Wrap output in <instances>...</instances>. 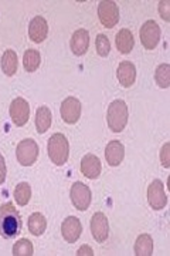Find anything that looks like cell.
<instances>
[{"label":"cell","mask_w":170,"mask_h":256,"mask_svg":"<svg viewBox=\"0 0 170 256\" xmlns=\"http://www.w3.org/2000/svg\"><path fill=\"white\" fill-rule=\"evenodd\" d=\"M124 156H125V146L121 141H111L108 142L107 148H105V158H107V162L111 166H118L124 161Z\"/></svg>","instance_id":"cell-15"},{"label":"cell","mask_w":170,"mask_h":256,"mask_svg":"<svg viewBox=\"0 0 170 256\" xmlns=\"http://www.w3.org/2000/svg\"><path fill=\"white\" fill-rule=\"evenodd\" d=\"M148 202L151 208L155 210H161L168 204V196L165 194V186L161 180H155L148 186Z\"/></svg>","instance_id":"cell-8"},{"label":"cell","mask_w":170,"mask_h":256,"mask_svg":"<svg viewBox=\"0 0 170 256\" xmlns=\"http://www.w3.org/2000/svg\"><path fill=\"white\" fill-rule=\"evenodd\" d=\"M98 18L102 26L112 28L119 22V9L115 2H101L98 4Z\"/></svg>","instance_id":"cell-7"},{"label":"cell","mask_w":170,"mask_h":256,"mask_svg":"<svg viewBox=\"0 0 170 256\" xmlns=\"http://www.w3.org/2000/svg\"><path fill=\"white\" fill-rule=\"evenodd\" d=\"M61 117L67 124H75L81 117V102L75 97H68L61 104Z\"/></svg>","instance_id":"cell-11"},{"label":"cell","mask_w":170,"mask_h":256,"mask_svg":"<svg viewBox=\"0 0 170 256\" xmlns=\"http://www.w3.org/2000/svg\"><path fill=\"white\" fill-rule=\"evenodd\" d=\"M161 161L165 168H170V142H166L162 148Z\"/></svg>","instance_id":"cell-28"},{"label":"cell","mask_w":170,"mask_h":256,"mask_svg":"<svg viewBox=\"0 0 170 256\" xmlns=\"http://www.w3.org/2000/svg\"><path fill=\"white\" fill-rule=\"evenodd\" d=\"M27 225H28V230H30L31 235L40 236V235H43L45 232V228H47V220H45V216L43 214L34 212V214L30 215Z\"/></svg>","instance_id":"cell-19"},{"label":"cell","mask_w":170,"mask_h":256,"mask_svg":"<svg viewBox=\"0 0 170 256\" xmlns=\"http://www.w3.org/2000/svg\"><path fill=\"white\" fill-rule=\"evenodd\" d=\"M13 255L14 256H31L34 255L33 244L28 239H20L13 246Z\"/></svg>","instance_id":"cell-26"},{"label":"cell","mask_w":170,"mask_h":256,"mask_svg":"<svg viewBox=\"0 0 170 256\" xmlns=\"http://www.w3.org/2000/svg\"><path fill=\"white\" fill-rule=\"evenodd\" d=\"M135 255L136 256H151L153 254V239L151 235L144 234L139 235L135 242Z\"/></svg>","instance_id":"cell-21"},{"label":"cell","mask_w":170,"mask_h":256,"mask_svg":"<svg viewBox=\"0 0 170 256\" xmlns=\"http://www.w3.org/2000/svg\"><path fill=\"white\" fill-rule=\"evenodd\" d=\"M95 48L101 57H107L111 52V43L105 34H98L95 38Z\"/></svg>","instance_id":"cell-27"},{"label":"cell","mask_w":170,"mask_h":256,"mask_svg":"<svg viewBox=\"0 0 170 256\" xmlns=\"http://www.w3.org/2000/svg\"><path fill=\"white\" fill-rule=\"evenodd\" d=\"M23 222L18 210L11 202L3 204L0 206V235L4 239H13L21 230Z\"/></svg>","instance_id":"cell-1"},{"label":"cell","mask_w":170,"mask_h":256,"mask_svg":"<svg viewBox=\"0 0 170 256\" xmlns=\"http://www.w3.org/2000/svg\"><path fill=\"white\" fill-rule=\"evenodd\" d=\"M10 117L14 126L17 127H23L26 126L28 117H30V106L24 98L17 97L11 101L10 104Z\"/></svg>","instance_id":"cell-9"},{"label":"cell","mask_w":170,"mask_h":256,"mask_svg":"<svg viewBox=\"0 0 170 256\" xmlns=\"http://www.w3.org/2000/svg\"><path fill=\"white\" fill-rule=\"evenodd\" d=\"M77 255L78 256H92L94 255V250L91 249L88 245H84V246H81L78 250H77Z\"/></svg>","instance_id":"cell-31"},{"label":"cell","mask_w":170,"mask_h":256,"mask_svg":"<svg viewBox=\"0 0 170 256\" xmlns=\"http://www.w3.org/2000/svg\"><path fill=\"white\" fill-rule=\"evenodd\" d=\"M48 34V24L47 20L41 16H36L31 18L30 24H28V36L30 40L34 43H43L45 37Z\"/></svg>","instance_id":"cell-14"},{"label":"cell","mask_w":170,"mask_h":256,"mask_svg":"<svg viewBox=\"0 0 170 256\" xmlns=\"http://www.w3.org/2000/svg\"><path fill=\"white\" fill-rule=\"evenodd\" d=\"M115 43H117V48L119 50V53H122V54H129L135 46V38L134 34H132V32L128 30V28L119 30V33L117 34Z\"/></svg>","instance_id":"cell-18"},{"label":"cell","mask_w":170,"mask_h":256,"mask_svg":"<svg viewBox=\"0 0 170 256\" xmlns=\"http://www.w3.org/2000/svg\"><path fill=\"white\" fill-rule=\"evenodd\" d=\"M70 196H71L72 205L78 210H87L90 208L92 195H91V190L85 184H74L70 191Z\"/></svg>","instance_id":"cell-5"},{"label":"cell","mask_w":170,"mask_h":256,"mask_svg":"<svg viewBox=\"0 0 170 256\" xmlns=\"http://www.w3.org/2000/svg\"><path fill=\"white\" fill-rule=\"evenodd\" d=\"M102 171L101 160L94 154H87L81 160V172L88 180H97Z\"/></svg>","instance_id":"cell-13"},{"label":"cell","mask_w":170,"mask_h":256,"mask_svg":"<svg viewBox=\"0 0 170 256\" xmlns=\"http://www.w3.org/2000/svg\"><path fill=\"white\" fill-rule=\"evenodd\" d=\"M51 126V111L48 107L41 106L37 108L36 112V128L38 134H44L45 131H48V128Z\"/></svg>","instance_id":"cell-22"},{"label":"cell","mask_w":170,"mask_h":256,"mask_svg":"<svg viewBox=\"0 0 170 256\" xmlns=\"http://www.w3.org/2000/svg\"><path fill=\"white\" fill-rule=\"evenodd\" d=\"M91 234L94 239L102 244L108 239V235H109V224H108L107 216L102 214V212H95L91 218Z\"/></svg>","instance_id":"cell-10"},{"label":"cell","mask_w":170,"mask_h":256,"mask_svg":"<svg viewBox=\"0 0 170 256\" xmlns=\"http://www.w3.org/2000/svg\"><path fill=\"white\" fill-rule=\"evenodd\" d=\"M70 47H71L72 53L75 56H84L88 52V47H90V34L87 30L80 28L77 30L71 37V42H70Z\"/></svg>","instance_id":"cell-16"},{"label":"cell","mask_w":170,"mask_h":256,"mask_svg":"<svg viewBox=\"0 0 170 256\" xmlns=\"http://www.w3.org/2000/svg\"><path fill=\"white\" fill-rule=\"evenodd\" d=\"M107 120L111 131H114V132L124 131V128L128 124V106L125 101H112L108 107Z\"/></svg>","instance_id":"cell-3"},{"label":"cell","mask_w":170,"mask_h":256,"mask_svg":"<svg viewBox=\"0 0 170 256\" xmlns=\"http://www.w3.org/2000/svg\"><path fill=\"white\" fill-rule=\"evenodd\" d=\"M161 28L155 20H148L141 28V42L145 48L153 50L161 42Z\"/></svg>","instance_id":"cell-6"},{"label":"cell","mask_w":170,"mask_h":256,"mask_svg":"<svg viewBox=\"0 0 170 256\" xmlns=\"http://www.w3.org/2000/svg\"><path fill=\"white\" fill-rule=\"evenodd\" d=\"M6 172H7L6 161H4V156H1V152H0V185L4 182V180H6Z\"/></svg>","instance_id":"cell-30"},{"label":"cell","mask_w":170,"mask_h":256,"mask_svg":"<svg viewBox=\"0 0 170 256\" xmlns=\"http://www.w3.org/2000/svg\"><path fill=\"white\" fill-rule=\"evenodd\" d=\"M117 76L121 86L128 88V87L134 86L135 80H136V67L131 62H122L118 66Z\"/></svg>","instance_id":"cell-17"},{"label":"cell","mask_w":170,"mask_h":256,"mask_svg":"<svg viewBox=\"0 0 170 256\" xmlns=\"http://www.w3.org/2000/svg\"><path fill=\"white\" fill-rule=\"evenodd\" d=\"M16 156H17L18 162L23 166H31L36 162L37 156H38V146L36 141L31 138H26L20 141L16 148Z\"/></svg>","instance_id":"cell-4"},{"label":"cell","mask_w":170,"mask_h":256,"mask_svg":"<svg viewBox=\"0 0 170 256\" xmlns=\"http://www.w3.org/2000/svg\"><path fill=\"white\" fill-rule=\"evenodd\" d=\"M48 156L53 161L54 164L61 166L68 161L70 156V146H68V140L65 138L64 134H54L48 140V146H47Z\"/></svg>","instance_id":"cell-2"},{"label":"cell","mask_w":170,"mask_h":256,"mask_svg":"<svg viewBox=\"0 0 170 256\" xmlns=\"http://www.w3.org/2000/svg\"><path fill=\"white\" fill-rule=\"evenodd\" d=\"M159 14L162 16V18L165 20V22H169L170 20V2H161L159 3Z\"/></svg>","instance_id":"cell-29"},{"label":"cell","mask_w":170,"mask_h":256,"mask_svg":"<svg viewBox=\"0 0 170 256\" xmlns=\"http://www.w3.org/2000/svg\"><path fill=\"white\" fill-rule=\"evenodd\" d=\"M31 198V188L27 182H20L14 190V200L20 206H26Z\"/></svg>","instance_id":"cell-24"},{"label":"cell","mask_w":170,"mask_h":256,"mask_svg":"<svg viewBox=\"0 0 170 256\" xmlns=\"http://www.w3.org/2000/svg\"><path fill=\"white\" fill-rule=\"evenodd\" d=\"M61 234L68 244L77 242L82 234V225L80 220L77 216H68L67 220H64L61 224Z\"/></svg>","instance_id":"cell-12"},{"label":"cell","mask_w":170,"mask_h":256,"mask_svg":"<svg viewBox=\"0 0 170 256\" xmlns=\"http://www.w3.org/2000/svg\"><path fill=\"white\" fill-rule=\"evenodd\" d=\"M155 80H156V84H158L161 88H169L170 87V66L169 64H161V66L156 68V73H155Z\"/></svg>","instance_id":"cell-25"},{"label":"cell","mask_w":170,"mask_h":256,"mask_svg":"<svg viewBox=\"0 0 170 256\" xmlns=\"http://www.w3.org/2000/svg\"><path fill=\"white\" fill-rule=\"evenodd\" d=\"M40 62H41V56L37 50H26V53L23 56V67L26 72L34 73L40 67Z\"/></svg>","instance_id":"cell-23"},{"label":"cell","mask_w":170,"mask_h":256,"mask_svg":"<svg viewBox=\"0 0 170 256\" xmlns=\"http://www.w3.org/2000/svg\"><path fill=\"white\" fill-rule=\"evenodd\" d=\"M17 66H18V58L16 52L13 50H6L3 56H1V70L6 76H14L16 72H17Z\"/></svg>","instance_id":"cell-20"}]
</instances>
